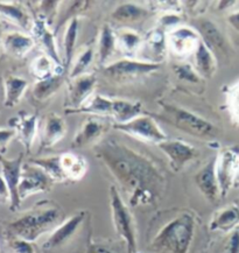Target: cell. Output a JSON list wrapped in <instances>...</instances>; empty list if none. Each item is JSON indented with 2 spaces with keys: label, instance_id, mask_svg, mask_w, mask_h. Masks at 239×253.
Wrapping results in <instances>:
<instances>
[{
  "label": "cell",
  "instance_id": "obj_27",
  "mask_svg": "<svg viewBox=\"0 0 239 253\" xmlns=\"http://www.w3.org/2000/svg\"><path fill=\"white\" fill-rule=\"evenodd\" d=\"M239 224V208L237 206H229L218 210L210 222L211 231L229 232L235 230Z\"/></svg>",
  "mask_w": 239,
  "mask_h": 253
},
{
  "label": "cell",
  "instance_id": "obj_25",
  "mask_svg": "<svg viewBox=\"0 0 239 253\" xmlns=\"http://www.w3.org/2000/svg\"><path fill=\"white\" fill-rule=\"evenodd\" d=\"M148 15H150V11L144 6L133 4V2H124L114 9V12L111 13V19L117 24L127 26L134 22L143 21Z\"/></svg>",
  "mask_w": 239,
  "mask_h": 253
},
{
  "label": "cell",
  "instance_id": "obj_39",
  "mask_svg": "<svg viewBox=\"0 0 239 253\" xmlns=\"http://www.w3.org/2000/svg\"><path fill=\"white\" fill-rule=\"evenodd\" d=\"M7 244L12 253H37V248L33 242H28L19 237L8 236Z\"/></svg>",
  "mask_w": 239,
  "mask_h": 253
},
{
  "label": "cell",
  "instance_id": "obj_40",
  "mask_svg": "<svg viewBox=\"0 0 239 253\" xmlns=\"http://www.w3.org/2000/svg\"><path fill=\"white\" fill-rule=\"evenodd\" d=\"M40 12L41 15L39 19L43 20L47 25L53 24L55 17L57 14V9H59L60 1H41L40 2Z\"/></svg>",
  "mask_w": 239,
  "mask_h": 253
},
{
  "label": "cell",
  "instance_id": "obj_49",
  "mask_svg": "<svg viewBox=\"0 0 239 253\" xmlns=\"http://www.w3.org/2000/svg\"><path fill=\"white\" fill-rule=\"evenodd\" d=\"M2 27H1V25H0V43H1V39H2Z\"/></svg>",
  "mask_w": 239,
  "mask_h": 253
},
{
  "label": "cell",
  "instance_id": "obj_35",
  "mask_svg": "<svg viewBox=\"0 0 239 253\" xmlns=\"http://www.w3.org/2000/svg\"><path fill=\"white\" fill-rule=\"evenodd\" d=\"M30 162L42 168V169L49 175L54 182H63V181H67L66 174H64L62 168V164H61V154L53 155V157L31 159Z\"/></svg>",
  "mask_w": 239,
  "mask_h": 253
},
{
  "label": "cell",
  "instance_id": "obj_13",
  "mask_svg": "<svg viewBox=\"0 0 239 253\" xmlns=\"http://www.w3.org/2000/svg\"><path fill=\"white\" fill-rule=\"evenodd\" d=\"M160 151L169 160L170 168L174 171H180L190 161L198 157V151L188 142L182 140H164L158 144Z\"/></svg>",
  "mask_w": 239,
  "mask_h": 253
},
{
  "label": "cell",
  "instance_id": "obj_29",
  "mask_svg": "<svg viewBox=\"0 0 239 253\" xmlns=\"http://www.w3.org/2000/svg\"><path fill=\"white\" fill-rule=\"evenodd\" d=\"M116 46H117V34L111 26L105 24L99 32L98 49H97L99 64L102 66L106 64L110 57L114 55Z\"/></svg>",
  "mask_w": 239,
  "mask_h": 253
},
{
  "label": "cell",
  "instance_id": "obj_38",
  "mask_svg": "<svg viewBox=\"0 0 239 253\" xmlns=\"http://www.w3.org/2000/svg\"><path fill=\"white\" fill-rule=\"evenodd\" d=\"M174 73L177 79L182 82L198 84L201 81V76L194 69L193 64L190 63H179L174 67Z\"/></svg>",
  "mask_w": 239,
  "mask_h": 253
},
{
  "label": "cell",
  "instance_id": "obj_24",
  "mask_svg": "<svg viewBox=\"0 0 239 253\" xmlns=\"http://www.w3.org/2000/svg\"><path fill=\"white\" fill-rule=\"evenodd\" d=\"M193 67L203 79H211L217 69V60L215 55L201 40L193 53Z\"/></svg>",
  "mask_w": 239,
  "mask_h": 253
},
{
  "label": "cell",
  "instance_id": "obj_1",
  "mask_svg": "<svg viewBox=\"0 0 239 253\" xmlns=\"http://www.w3.org/2000/svg\"><path fill=\"white\" fill-rule=\"evenodd\" d=\"M93 151L119 183L131 207L153 206L162 196L166 177L146 155L117 139L101 140Z\"/></svg>",
  "mask_w": 239,
  "mask_h": 253
},
{
  "label": "cell",
  "instance_id": "obj_4",
  "mask_svg": "<svg viewBox=\"0 0 239 253\" xmlns=\"http://www.w3.org/2000/svg\"><path fill=\"white\" fill-rule=\"evenodd\" d=\"M157 117L166 124L192 137L202 140H212L217 137V127L208 119L174 104H161V110Z\"/></svg>",
  "mask_w": 239,
  "mask_h": 253
},
{
  "label": "cell",
  "instance_id": "obj_5",
  "mask_svg": "<svg viewBox=\"0 0 239 253\" xmlns=\"http://www.w3.org/2000/svg\"><path fill=\"white\" fill-rule=\"evenodd\" d=\"M110 208L115 230L125 242L127 253H137V233L133 217L116 186L110 187Z\"/></svg>",
  "mask_w": 239,
  "mask_h": 253
},
{
  "label": "cell",
  "instance_id": "obj_7",
  "mask_svg": "<svg viewBox=\"0 0 239 253\" xmlns=\"http://www.w3.org/2000/svg\"><path fill=\"white\" fill-rule=\"evenodd\" d=\"M114 128L117 131L125 133V134L132 135V137L141 139V140L153 142V144H160L167 140V135L153 117L141 115L132 121L125 123V124H114Z\"/></svg>",
  "mask_w": 239,
  "mask_h": 253
},
{
  "label": "cell",
  "instance_id": "obj_8",
  "mask_svg": "<svg viewBox=\"0 0 239 253\" xmlns=\"http://www.w3.org/2000/svg\"><path fill=\"white\" fill-rule=\"evenodd\" d=\"M160 63L147 62L145 60H134V58H122L114 63L106 64L104 67V74L110 79L124 81L132 80L135 77H141L144 75L154 73L159 70Z\"/></svg>",
  "mask_w": 239,
  "mask_h": 253
},
{
  "label": "cell",
  "instance_id": "obj_50",
  "mask_svg": "<svg viewBox=\"0 0 239 253\" xmlns=\"http://www.w3.org/2000/svg\"><path fill=\"white\" fill-rule=\"evenodd\" d=\"M137 253H144V252H139V251H138V252H137Z\"/></svg>",
  "mask_w": 239,
  "mask_h": 253
},
{
  "label": "cell",
  "instance_id": "obj_10",
  "mask_svg": "<svg viewBox=\"0 0 239 253\" xmlns=\"http://www.w3.org/2000/svg\"><path fill=\"white\" fill-rule=\"evenodd\" d=\"M238 167L239 150L237 147L225 148L216 157V175L221 196H227L231 187L235 186Z\"/></svg>",
  "mask_w": 239,
  "mask_h": 253
},
{
  "label": "cell",
  "instance_id": "obj_9",
  "mask_svg": "<svg viewBox=\"0 0 239 253\" xmlns=\"http://www.w3.org/2000/svg\"><path fill=\"white\" fill-rule=\"evenodd\" d=\"M55 182L49 175L37 165L27 162L22 166L21 180L19 184V197L24 201L39 193H46L50 190Z\"/></svg>",
  "mask_w": 239,
  "mask_h": 253
},
{
  "label": "cell",
  "instance_id": "obj_41",
  "mask_svg": "<svg viewBox=\"0 0 239 253\" xmlns=\"http://www.w3.org/2000/svg\"><path fill=\"white\" fill-rule=\"evenodd\" d=\"M181 22H182V14L175 11H164L163 14H161L159 18L160 28H162L163 31L168 27H179L177 25H180Z\"/></svg>",
  "mask_w": 239,
  "mask_h": 253
},
{
  "label": "cell",
  "instance_id": "obj_20",
  "mask_svg": "<svg viewBox=\"0 0 239 253\" xmlns=\"http://www.w3.org/2000/svg\"><path fill=\"white\" fill-rule=\"evenodd\" d=\"M9 127L15 129L19 140L30 152L38 132V116L21 112L9 121Z\"/></svg>",
  "mask_w": 239,
  "mask_h": 253
},
{
  "label": "cell",
  "instance_id": "obj_15",
  "mask_svg": "<svg viewBox=\"0 0 239 253\" xmlns=\"http://www.w3.org/2000/svg\"><path fill=\"white\" fill-rule=\"evenodd\" d=\"M167 40L168 47L174 54L185 56L189 53H194L201 39L192 26H179L170 31Z\"/></svg>",
  "mask_w": 239,
  "mask_h": 253
},
{
  "label": "cell",
  "instance_id": "obj_34",
  "mask_svg": "<svg viewBox=\"0 0 239 253\" xmlns=\"http://www.w3.org/2000/svg\"><path fill=\"white\" fill-rule=\"evenodd\" d=\"M114 108V99L95 93L77 110L75 113H90L95 116H111Z\"/></svg>",
  "mask_w": 239,
  "mask_h": 253
},
{
  "label": "cell",
  "instance_id": "obj_23",
  "mask_svg": "<svg viewBox=\"0 0 239 253\" xmlns=\"http://www.w3.org/2000/svg\"><path fill=\"white\" fill-rule=\"evenodd\" d=\"M0 15L26 32H32L35 20L24 6L18 2L0 1Z\"/></svg>",
  "mask_w": 239,
  "mask_h": 253
},
{
  "label": "cell",
  "instance_id": "obj_42",
  "mask_svg": "<svg viewBox=\"0 0 239 253\" xmlns=\"http://www.w3.org/2000/svg\"><path fill=\"white\" fill-rule=\"evenodd\" d=\"M229 108L232 117L239 123V82L231 87L229 93Z\"/></svg>",
  "mask_w": 239,
  "mask_h": 253
},
{
  "label": "cell",
  "instance_id": "obj_11",
  "mask_svg": "<svg viewBox=\"0 0 239 253\" xmlns=\"http://www.w3.org/2000/svg\"><path fill=\"white\" fill-rule=\"evenodd\" d=\"M97 84L96 75L93 74H84L75 79L70 80L68 84V96L66 108L68 113H75L80 106L93 95Z\"/></svg>",
  "mask_w": 239,
  "mask_h": 253
},
{
  "label": "cell",
  "instance_id": "obj_30",
  "mask_svg": "<svg viewBox=\"0 0 239 253\" xmlns=\"http://www.w3.org/2000/svg\"><path fill=\"white\" fill-rule=\"evenodd\" d=\"M141 115H143V106L139 102L114 99L111 117H114L116 124H125Z\"/></svg>",
  "mask_w": 239,
  "mask_h": 253
},
{
  "label": "cell",
  "instance_id": "obj_43",
  "mask_svg": "<svg viewBox=\"0 0 239 253\" xmlns=\"http://www.w3.org/2000/svg\"><path fill=\"white\" fill-rule=\"evenodd\" d=\"M14 137H17L15 129H13L11 127L0 128V155L5 153L8 147V144Z\"/></svg>",
  "mask_w": 239,
  "mask_h": 253
},
{
  "label": "cell",
  "instance_id": "obj_19",
  "mask_svg": "<svg viewBox=\"0 0 239 253\" xmlns=\"http://www.w3.org/2000/svg\"><path fill=\"white\" fill-rule=\"evenodd\" d=\"M33 35L21 33V32H8L2 35V50L9 56L15 58L25 57L35 46Z\"/></svg>",
  "mask_w": 239,
  "mask_h": 253
},
{
  "label": "cell",
  "instance_id": "obj_46",
  "mask_svg": "<svg viewBox=\"0 0 239 253\" xmlns=\"http://www.w3.org/2000/svg\"><path fill=\"white\" fill-rule=\"evenodd\" d=\"M85 253H116V252L112 251V250H110L109 248H106L104 245L92 243V244H90L88 246Z\"/></svg>",
  "mask_w": 239,
  "mask_h": 253
},
{
  "label": "cell",
  "instance_id": "obj_12",
  "mask_svg": "<svg viewBox=\"0 0 239 253\" xmlns=\"http://www.w3.org/2000/svg\"><path fill=\"white\" fill-rule=\"evenodd\" d=\"M22 166H24V154H19L15 159H6L0 155V167H1V175L7 183L9 193H11V203L9 208L12 211L19 209L21 200L19 197V184L21 180Z\"/></svg>",
  "mask_w": 239,
  "mask_h": 253
},
{
  "label": "cell",
  "instance_id": "obj_17",
  "mask_svg": "<svg viewBox=\"0 0 239 253\" xmlns=\"http://www.w3.org/2000/svg\"><path fill=\"white\" fill-rule=\"evenodd\" d=\"M68 126L62 117L56 113H48L44 117L40 132L41 147L47 150L55 146L60 140H62L67 134Z\"/></svg>",
  "mask_w": 239,
  "mask_h": 253
},
{
  "label": "cell",
  "instance_id": "obj_21",
  "mask_svg": "<svg viewBox=\"0 0 239 253\" xmlns=\"http://www.w3.org/2000/svg\"><path fill=\"white\" fill-rule=\"evenodd\" d=\"M143 47L146 53L145 61L161 64L168 47L167 35L164 34L163 29L157 27L148 32L146 39L143 42Z\"/></svg>",
  "mask_w": 239,
  "mask_h": 253
},
{
  "label": "cell",
  "instance_id": "obj_32",
  "mask_svg": "<svg viewBox=\"0 0 239 253\" xmlns=\"http://www.w3.org/2000/svg\"><path fill=\"white\" fill-rule=\"evenodd\" d=\"M77 38H79V19H77V17H73L69 20V22H68L66 35H64L63 38V73H66V71L72 67Z\"/></svg>",
  "mask_w": 239,
  "mask_h": 253
},
{
  "label": "cell",
  "instance_id": "obj_28",
  "mask_svg": "<svg viewBox=\"0 0 239 253\" xmlns=\"http://www.w3.org/2000/svg\"><path fill=\"white\" fill-rule=\"evenodd\" d=\"M28 87V82L25 79L19 76L9 75L5 79L4 90L5 98L4 105L6 108H14L17 106L25 95Z\"/></svg>",
  "mask_w": 239,
  "mask_h": 253
},
{
  "label": "cell",
  "instance_id": "obj_2",
  "mask_svg": "<svg viewBox=\"0 0 239 253\" xmlns=\"http://www.w3.org/2000/svg\"><path fill=\"white\" fill-rule=\"evenodd\" d=\"M195 229L196 219L193 212H177L159 229L150 248L154 253H188Z\"/></svg>",
  "mask_w": 239,
  "mask_h": 253
},
{
  "label": "cell",
  "instance_id": "obj_33",
  "mask_svg": "<svg viewBox=\"0 0 239 253\" xmlns=\"http://www.w3.org/2000/svg\"><path fill=\"white\" fill-rule=\"evenodd\" d=\"M116 34H117V44H119L120 50L128 58H132L143 46L144 40L137 32L132 31L131 28L122 27Z\"/></svg>",
  "mask_w": 239,
  "mask_h": 253
},
{
  "label": "cell",
  "instance_id": "obj_36",
  "mask_svg": "<svg viewBox=\"0 0 239 253\" xmlns=\"http://www.w3.org/2000/svg\"><path fill=\"white\" fill-rule=\"evenodd\" d=\"M55 66H57L48 55H40L31 64V73L37 81L48 79L55 74Z\"/></svg>",
  "mask_w": 239,
  "mask_h": 253
},
{
  "label": "cell",
  "instance_id": "obj_45",
  "mask_svg": "<svg viewBox=\"0 0 239 253\" xmlns=\"http://www.w3.org/2000/svg\"><path fill=\"white\" fill-rule=\"evenodd\" d=\"M11 203V193L5 178L0 174V203Z\"/></svg>",
  "mask_w": 239,
  "mask_h": 253
},
{
  "label": "cell",
  "instance_id": "obj_6",
  "mask_svg": "<svg viewBox=\"0 0 239 253\" xmlns=\"http://www.w3.org/2000/svg\"><path fill=\"white\" fill-rule=\"evenodd\" d=\"M192 27L198 32L199 39L217 58L230 57L232 49L225 35L217 24L205 17H195L192 20Z\"/></svg>",
  "mask_w": 239,
  "mask_h": 253
},
{
  "label": "cell",
  "instance_id": "obj_18",
  "mask_svg": "<svg viewBox=\"0 0 239 253\" xmlns=\"http://www.w3.org/2000/svg\"><path fill=\"white\" fill-rule=\"evenodd\" d=\"M108 129V124L98 117H90L82 123L72 141L73 148H83L98 140Z\"/></svg>",
  "mask_w": 239,
  "mask_h": 253
},
{
  "label": "cell",
  "instance_id": "obj_14",
  "mask_svg": "<svg viewBox=\"0 0 239 253\" xmlns=\"http://www.w3.org/2000/svg\"><path fill=\"white\" fill-rule=\"evenodd\" d=\"M85 211H80L75 215L70 216L69 218L63 220L60 225H57L53 231L50 232L49 237L43 244L44 250H55L61 246L66 245L73 239V237L76 235L80 225L83 224L85 219Z\"/></svg>",
  "mask_w": 239,
  "mask_h": 253
},
{
  "label": "cell",
  "instance_id": "obj_37",
  "mask_svg": "<svg viewBox=\"0 0 239 253\" xmlns=\"http://www.w3.org/2000/svg\"><path fill=\"white\" fill-rule=\"evenodd\" d=\"M93 53H95V51H93V48L88 47L85 50H83L82 53L79 55V57L76 58L75 63L73 64L72 69H70V73H69L70 80L86 74V70H88V68L90 66H91L93 61Z\"/></svg>",
  "mask_w": 239,
  "mask_h": 253
},
{
  "label": "cell",
  "instance_id": "obj_22",
  "mask_svg": "<svg viewBox=\"0 0 239 253\" xmlns=\"http://www.w3.org/2000/svg\"><path fill=\"white\" fill-rule=\"evenodd\" d=\"M33 38L35 41H38L46 51L48 56L54 61L57 66L62 64V58H61L59 51L56 48V41H55V34L50 31L49 25H47L46 22L41 19H35L33 31Z\"/></svg>",
  "mask_w": 239,
  "mask_h": 253
},
{
  "label": "cell",
  "instance_id": "obj_31",
  "mask_svg": "<svg viewBox=\"0 0 239 253\" xmlns=\"http://www.w3.org/2000/svg\"><path fill=\"white\" fill-rule=\"evenodd\" d=\"M61 164L67 180L79 181L88 170V162L80 155L74 153L61 154Z\"/></svg>",
  "mask_w": 239,
  "mask_h": 253
},
{
  "label": "cell",
  "instance_id": "obj_16",
  "mask_svg": "<svg viewBox=\"0 0 239 253\" xmlns=\"http://www.w3.org/2000/svg\"><path fill=\"white\" fill-rule=\"evenodd\" d=\"M194 181L202 195L210 202H215L221 196L217 175H216V157L210 159L195 174Z\"/></svg>",
  "mask_w": 239,
  "mask_h": 253
},
{
  "label": "cell",
  "instance_id": "obj_48",
  "mask_svg": "<svg viewBox=\"0 0 239 253\" xmlns=\"http://www.w3.org/2000/svg\"><path fill=\"white\" fill-rule=\"evenodd\" d=\"M235 184H236V186H237V184H239V167H238V171H237V176H236Z\"/></svg>",
  "mask_w": 239,
  "mask_h": 253
},
{
  "label": "cell",
  "instance_id": "obj_3",
  "mask_svg": "<svg viewBox=\"0 0 239 253\" xmlns=\"http://www.w3.org/2000/svg\"><path fill=\"white\" fill-rule=\"evenodd\" d=\"M62 211L56 204L47 202L39 203L37 207L18 217L7 225L8 236L19 237L28 242H35L44 233L51 232L62 223Z\"/></svg>",
  "mask_w": 239,
  "mask_h": 253
},
{
  "label": "cell",
  "instance_id": "obj_26",
  "mask_svg": "<svg viewBox=\"0 0 239 253\" xmlns=\"http://www.w3.org/2000/svg\"><path fill=\"white\" fill-rule=\"evenodd\" d=\"M64 74L60 73L48 79L37 81L32 87V96L37 102L43 103L50 99L63 85Z\"/></svg>",
  "mask_w": 239,
  "mask_h": 253
},
{
  "label": "cell",
  "instance_id": "obj_44",
  "mask_svg": "<svg viewBox=\"0 0 239 253\" xmlns=\"http://www.w3.org/2000/svg\"><path fill=\"white\" fill-rule=\"evenodd\" d=\"M224 253H239V231L234 230L224 245Z\"/></svg>",
  "mask_w": 239,
  "mask_h": 253
},
{
  "label": "cell",
  "instance_id": "obj_47",
  "mask_svg": "<svg viewBox=\"0 0 239 253\" xmlns=\"http://www.w3.org/2000/svg\"><path fill=\"white\" fill-rule=\"evenodd\" d=\"M227 20H228V24L230 25L235 31L239 32V11L230 13V14L228 15Z\"/></svg>",
  "mask_w": 239,
  "mask_h": 253
}]
</instances>
